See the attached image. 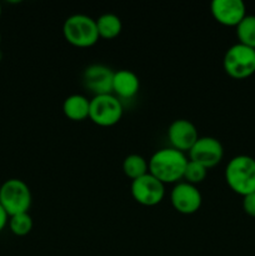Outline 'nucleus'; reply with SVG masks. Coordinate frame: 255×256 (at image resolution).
I'll use <instances>...</instances> for the list:
<instances>
[{
    "mask_svg": "<svg viewBox=\"0 0 255 256\" xmlns=\"http://www.w3.org/2000/svg\"><path fill=\"white\" fill-rule=\"evenodd\" d=\"M188 156L174 148H162L148 160L149 172L162 184H176L184 178Z\"/></svg>",
    "mask_w": 255,
    "mask_h": 256,
    "instance_id": "f257e3e1",
    "label": "nucleus"
},
{
    "mask_svg": "<svg viewBox=\"0 0 255 256\" xmlns=\"http://www.w3.org/2000/svg\"><path fill=\"white\" fill-rule=\"evenodd\" d=\"M225 180L230 189L245 196L255 192V159L249 155H238L225 168Z\"/></svg>",
    "mask_w": 255,
    "mask_h": 256,
    "instance_id": "f03ea898",
    "label": "nucleus"
},
{
    "mask_svg": "<svg viewBox=\"0 0 255 256\" xmlns=\"http://www.w3.org/2000/svg\"><path fill=\"white\" fill-rule=\"evenodd\" d=\"M62 35L72 46L90 48L99 42L96 20L85 14L70 15L62 24Z\"/></svg>",
    "mask_w": 255,
    "mask_h": 256,
    "instance_id": "7ed1b4c3",
    "label": "nucleus"
},
{
    "mask_svg": "<svg viewBox=\"0 0 255 256\" xmlns=\"http://www.w3.org/2000/svg\"><path fill=\"white\" fill-rule=\"evenodd\" d=\"M32 196L26 182L9 179L0 186V205L10 216L29 212Z\"/></svg>",
    "mask_w": 255,
    "mask_h": 256,
    "instance_id": "20e7f679",
    "label": "nucleus"
},
{
    "mask_svg": "<svg viewBox=\"0 0 255 256\" xmlns=\"http://www.w3.org/2000/svg\"><path fill=\"white\" fill-rule=\"evenodd\" d=\"M225 72L234 79H245L255 72V49L234 44L226 50L222 59Z\"/></svg>",
    "mask_w": 255,
    "mask_h": 256,
    "instance_id": "39448f33",
    "label": "nucleus"
},
{
    "mask_svg": "<svg viewBox=\"0 0 255 256\" xmlns=\"http://www.w3.org/2000/svg\"><path fill=\"white\" fill-rule=\"evenodd\" d=\"M122 104L114 94L96 95L90 99L89 119L102 128L114 126L122 120Z\"/></svg>",
    "mask_w": 255,
    "mask_h": 256,
    "instance_id": "423d86ee",
    "label": "nucleus"
},
{
    "mask_svg": "<svg viewBox=\"0 0 255 256\" xmlns=\"http://www.w3.org/2000/svg\"><path fill=\"white\" fill-rule=\"evenodd\" d=\"M130 192L138 204L144 206H155L164 199L165 184L148 172L144 176L132 180Z\"/></svg>",
    "mask_w": 255,
    "mask_h": 256,
    "instance_id": "0eeeda50",
    "label": "nucleus"
},
{
    "mask_svg": "<svg viewBox=\"0 0 255 256\" xmlns=\"http://www.w3.org/2000/svg\"><path fill=\"white\" fill-rule=\"evenodd\" d=\"M224 156V148L219 139L212 136H199L189 152V160L206 168H214Z\"/></svg>",
    "mask_w": 255,
    "mask_h": 256,
    "instance_id": "6e6552de",
    "label": "nucleus"
},
{
    "mask_svg": "<svg viewBox=\"0 0 255 256\" xmlns=\"http://www.w3.org/2000/svg\"><path fill=\"white\" fill-rule=\"evenodd\" d=\"M170 202L180 214L192 215L202 206V196L196 185L182 182H176L170 192Z\"/></svg>",
    "mask_w": 255,
    "mask_h": 256,
    "instance_id": "1a4fd4ad",
    "label": "nucleus"
},
{
    "mask_svg": "<svg viewBox=\"0 0 255 256\" xmlns=\"http://www.w3.org/2000/svg\"><path fill=\"white\" fill-rule=\"evenodd\" d=\"M114 72L106 65L92 64L82 72V84L94 96L112 94Z\"/></svg>",
    "mask_w": 255,
    "mask_h": 256,
    "instance_id": "9d476101",
    "label": "nucleus"
},
{
    "mask_svg": "<svg viewBox=\"0 0 255 256\" xmlns=\"http://www.w3.org/2000/svg\"><path fill=\"white\" fill-rule=\"evenodd\" d=\"M170 146L182 152H189L199 139L198 129L190 120L176 119L168 128Z\"/></svg>",
    "mask_w": 255,
    "mask_h": 256,
    "instance_id": "9b49d317",
    "label": "nucleus"
},
{
    "mask_svg": "<svg viewBox=\"0 0 255 256\" xmlns=\"http://www.w3.org/2000/svg\"><path fill=\"white\" fill-rule=\"evenodd\" d=\"M210 12L212 18L225 26H238L246 16V8L242 0H212Z\"/></svg>",
    "mask_w": 255,
    "mask_h": 256,
    "instance_id": "f8f14e48",
    "label": "nucleus"
},
{
    "mask_svg": "<svg viewBox=\"0 0 255 256\" xmlns=\"http://www.w3.org/2000/svg\"><path fill=\"white\" fill-rule=\"evenodd\" d=\"M140 89V80L134 72L128 69L118 70L112 79V94L119 99H132Z\"/></svg>",
    "mask_w": 255,
    "mask_h": 256,
    "instance_id": "ddd939ff",
    "label": "nucleus"
},
{
    "mask_svg": "<svg viewBox=\"0 0 255 256\" xmlns=\"http://www.w3.org/2000/svg\"><path fill=\"white\" fill-rule=\"evenodd\" d=\"M90 100L82 94H72L62 102V112L72 122H82L89 118Z\"/></svg>",
    "mask_w": 255,
    "mask_h": 256,
    "instance_id": "4468645a",
    "label": "nucleus"
},
{
    "mask_svg": "<svg viewBox=\"0 0 255 256\" xmlns=\"http://www.w3.org/2000/svg\"><path fill=\"white\" fill-rule=\"evenodd\" d=\"M96 20V26L99 36L102 39L112 40L116 38L122 30V22L116 14L105 12L100 15Z\"/></svg>",
    "mask_w": 255,
    "mask_h": 256,
    "instance_id": "2eb2a0df",
    "label": "nucleus"
},
{
    "mask_svg": "<svg viewBox=\"0 0 255 256\" xmlns=\"http://www.w3.org/2000/svg\"><path fill=\"white\" fill-rule=\"evenodd\" d=\"M122 172L132 182L149 172V164H148V160L142 155L130 154L122 162Z\"/></svg>",
    "mask_w": 255,
    "mask_h": 256,
    "instance_id": "dca6fc26",
    "label": "nucleus"
},
{
    "mask_svg": "<svg viewBox=\"0 0 255 256\" xmlns=\"http://www.w3.org/2000/svg\"><path fill=\"white\" fill-rule=\"evenodd\" d=\"M239 42L255 49V15H246L236 26Z\"/></svg>",
    "mask_w": 255,
    "mask_h": 256,
    "instance_id": "f3484780",
    "label": "nucleus"
},
{
    "mask_svg": "<svg viewBox=\"0 0 255 256\" xmlns=\"http://www.w3.org/2000/svg\"><path fill=\"white\" fill-rule=\"evenodd\" d=\"M10 230L16 236H25L32 230V218L30 216L29 212H22V214L12 215L9 218Z\"/></svg>",
    "mask_w": 255,
    "mask_h": 256,
    "instance_id": "a211bd4d",
    "label": "nucleus"
},
{
    "mask_svg": "<svg viewBox=\"0 0 255 256\" xmlns=\"http://www.w3.org/2000/svg\"><path fill=\"white\" fill-rule=\"evenodd\" d=\"M206 175H208L206 168L198 164V162L189 160V162H188L186 168H185L184 178H182V179H184L186 182H189V184L198 185L200 184V182H204Z\"/></svg>",
    "mask_w": 255,
    "mask_h": 256,
    "instance_id": "6ab92c4d",
    "label": "nucleus"
},
{
    "mask_svg": "<svg viewBox=\"0 0 255 256\" xmlns=\"http://www.w3.org/2000/svg\"><path fill=\"white\" fill-rule=\"evenodd\" d=\"M242 209L249 216L255 218V192L242 196Z\"/></svg>",
    "mask_w": 255,
    "mask_h": 256,
    "instance_id": "aec40b11",
    "label": "nucleus"
},
{
    "mask_svg": "<svg viewBox=\"0 0 255 256\" xmlns=\"http://www.w3.org/2000/svg\"><path fill=\"white\" fill-rule=\"evenodd\" d=\"M8 222H9V215L6 214V212H5V210L2 209V205H0V232H2V229L6 226Z\"/></svg>",
    "mask_w": 255,
    "mask_h": 256,
    "instance_id": "412c9836",
    "label": "nucleus"
},
{
    "mask_svg": "<svg viewBox=\"0 0 255 256\" xmlns=\"http://www.w3.org/2000/svg\"><path fill=\"white\" fill-rule=\"evenodd\" d=\"M0 16H2V5H0Z\"/></svg>",
    "mask_w": 255,
    "mask_h": 256,
    "instance_id": "4be33fe9",
    "label": "nucleus"
},
{
    "mask_svg": "<svg viewBox=\"0 0 255 256\" xmlns=\"http://www.w3.org/2000/svg\"><path fill=\"white\" fill-rule=\"evenodd\" d=\"M0 42H2V35H0Z\"/></svg>",
    "mask_w": 255,
    "mask_h": 256,
    "instance_id": "5701e85b",
    "label": "nucleus"
}]
</instances>
